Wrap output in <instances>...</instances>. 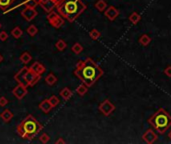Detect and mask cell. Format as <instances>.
Here are the masks:
<instances>
[{"label":"cell","mask_w":171,"mask_h":144,"mask_svg":"<svg viewBox=\"0 0 171 144\" xmlns=\"http://www.w3.org/2000/svg\"><path fill=\"white\" fill-rule=\"evenodd\" d=\"M98 109L104 116H109L112 112L115 110V105L110 100L105 99L104 101L101 102L98 106Z\"/></svg>","instance_id":"8992f818"},{"label":"cell","mask_w":171,"mask_h":144,"mask_svg":"<svg viewBox=\"0 0 171 144\" xmlns=\"http://www.w3.org/2000/svg\"><path fill=\"white\" fill-rule=\"evenodd\" d=\"M120 14V12L119 10L117 9L115 6H108L105 10H104V15L105 17L107 18L108 20H110V21H114L117 17L119 16Z\"/></svg>","instance_id":"7c38bea8"},{"label":"cell","mask_w":171,"mask_h":144,"mask_svg":"<svg viewBox=\"0 0 171 144\" xmlns=\"http://www.w3.org/2000/svg\"><path fill=\"white\" fill-rule=\"evenodd\" d=\"M26 32L28 33V35L30 36V37H34V36L38 32V28L36 27V25L31 24V25H29L28 27H27Z\"/></svg>","instance_id":"484cf974"},{"label":"cell","mask_w":171,"mask_h":144,"mask_svg":"<svg viewBox=\"0 0 171 144\" xmlns=\"http://www.w3.org/2000/svg\"><path fill=\"white\" fill-rule=\"evenodd\" d=\"M55 1H58V0H55Z\"/></svg>","instance_id":"ab89813d"},{"label":"cell","mask_w":171,"mask_h":144,"mask_svg":"<svg viewBox=\"0 0 171 144\" xmlns=\"http://www.w3.org/2000/svg\"><path fill=\"white\" fill-rule=\"evenodd\" d=\"M71 50H72V52L75 53V54H80L81 52L83 51V46L80 43L76 42V43L73 44V46L71 47Z\"/></svg>","instance_id":"83f0119b"},{"label":"cell","mask_w":171,"mask_h":144,"mask_svg":"<svg viewBox=\"0 0 171 144\" xmlns=\"http://www.w3.org/2000/svg\"><path fill=\"white\" fill-rule=\"evenodd\" d=\"M52 106L50 104V102L48 101V99H44V100H42L41 102H40V104H39V109L41 110L43 113L45 114H48L49 112L51 111L52 109Z\"/></svg>","instance_id":"9a60e30c"},{"label":"cell","mask_w":171,"mask_h":144,"mask_svg":"<svg viewBox=\"0 0 171 144\" xmlns=\"http://www.w3.org/2000/svg\"><path fill=\"white\" fill-rule=\"evenodd\" d=\"M151 42V38L148 36L147 34H142L140 37H139V43H140L142 46H148Z\"/></svg>","instance_id":"603a6c76"},{"label":"cell","mask_w":171,"mask_h":144,"mask_svg":"<svg viewBox=\"0 0 171 144\" xmlns=\"http://www.w3.org/2000/svg\"><path fill=\"white\" fill-rule=\"evenodd\" d=\"M59 95L62 97V99L64 101H68L69 99L72 97V95H73V92H72V90L69 87H64V88H62L60 90Z\"/></svg>","instance_id":"2e32d148"},{"label":"cell","mask_w":171,"mask_h":144,"mask_svg":"<svg viewBox=\"0 0 171 144\" xmlns=\"http://www.w3.org/2000/svg\"><path fill=\"white\" fill-rule=\"evenodd\" d=\"M55 143L56 144H64V143H66V141L64 140V139H62V138H58L57 140L55 141Z\"/></svg>","instance_id":"d590c367"},{"label":"cell","mask_w":171,"mask_h":144,"mask_svg":"<svg viewBox=\"0 0 171 144\" xmlns=\"http://www.w3.org/2000/svg\"><path fill=\"white\" fill-rule=\"evenodd\" d=\"M14 2L15 0H0V9L5 11L6 9H8Z\"/></svg>","instance_id":"44dd1931"},{"label":"cell","mask_w":171,"mask_h":144,"mask_svg":"<svg viewBox=\"0 0 171 144\" xmlns=\"http://www.w3.org/2000/svg\"><path fill=\"white\" fill-rule=\"evenodd\" d=\"M103 70L97 63L91 58L78 61L74 70V75L82 81L89 88L96 83V81L103 75Z\"/></svg>","instance_id":"6da1fadb"},{"label":"cell","mask_w":171,"mask_h":144,"mask_svg":"<svg viewBox=\"0 0 171 144\" xmlns=\"http://www.w3.org/2000/svg\"><path fill=\"white\" fill-rule=\"evenodd\" d=\"M22 4H23L24 6H27V7L35 8L39 4V0H25V1Z\"/></svg>","instance_id":"f546056e"},{"label":"cell","mask_w":171,"mask_h":144,"mask_svg":"<svg viewBox=\"0 0 171 144\" xmlns=\"http://www.w3.org/2000/svg\"><path fill=\"white\" fill-rule=\"evenodd\" d=\"M19 59H20V61H21L22 63H23L24 65H27L31 60H32V56L30 55L29 52L25 51V52H23V53H22L21 55H20Z\"/></svg>","instance_id":"d6986e66"},{"label":"cell","mask_w":171,"mask_h":144,"mask_svg":"<svg viewBox=\"0 0 171 144\" xmlns=\"http://www.w3.org/2000/svg\"><path fill=\"white\" fill-rule=\"evenodd\" d=\"M8 104V100L6 97L1 96L0 97V107H5Z\"/></svg>","instance_id":"836d02e7"},{"label":"cell","mask_w":171,"mask_h":144,"mask_svg":"<svg viewBox=\"0 0 171 144\" xmlns=\"http://www.w3.org/2000/svg\"><path fill=\"white\" fill-rule=\"evenodd\" d=\"M37 14H38V12L36 11V9L33 8V7L24 6V8L21 10V16L28 22L32 21L34 18L37 16Z\"/></svg>","instance_id":"ba28073f"},{"label":"cell","mask_w":171,"mask_h":144,"mask_svg":"<svg viewBox=\"0 0 171 144\" xmlns=\"http://www.w3.org/2000/svg\"><path fill=\"white\" fill-rule=\"evenodd\" d=\"M94 6L99 12H104V10L107 8V3L105 0H97Z\"/></svg>","instance_id":"ffe728a7"},{"label":"cell","mask_w":171,"mask_h":144,"mask_svg":"<svg viewBox=\"0 0 171 144\" xmlns=\"http://www.w3.org/2000/svg\"><path fill=\"white\" fill-rule=\"evenodd\" d=\"M157 138H158V137H157V134L154 132V130H153V129H148V130H146V131L142 134L143 141H145L148 144L154 143L155 141H157Z\"/></svg>","instance_id":"4fadbf2b"},{"label":"cell","mask_w":171,"mask_h":144,"mask_svg":"<svg viewBox=\"0 0 171 144\" xmlns=\"http://www.w3.org/2000/svg\"><path fill=\"white\" fill-rule=\"evenodd\" d=\"M128 19H129V21L131 22L132 24H134V25H136L139 21L141 20V16L138 14L137 12H132L131 14L129 15V17H128Z\"/></svg>","instance_id":"7402d4cb"},{"label":"cell","mask_w":171,"mask_h":144,"mask_svg":"<svg viewBox=\"0 0 171 144\" xmlns=\"http://www.w3.org/2000/svg\"><path fill=\"white\" fill-rule=\"evenodd\" d=\"M43 129V125L31 114L27 115L21 122L17 125L16 132L21 138L25 140H32Z\"/></svg>","instance_id":"3957f363"},{"label":"cell","mask_w":171,"mask_h":144,"mask_svg":"<svg viewBox=\"0 0 171 144\" xmlns=\"http://www.w3.org/2000/svg\"><path fill=\"white\" fill-rule=\"evenodd\" d=\"M28 69H29V67L24 66V67H22V68L14 75V80L16 81V82L18 84L24 85V86H26V87H28V84H27V82H26L25 74H26V72L28 71Z\"/></svg>","instance_id":"8fae6325"},{"label":"cell","mask_w":171,"mask_h":144,"mask_svg":"<svg viewBox=\"0 0 171 144\" xmlns=\"http://www.w3.org/2000/svg\"><path fill=\"white\" fill-rule=\"evenodd\" d=\"M25 79L28 86H34V85L37 84L40 81V79H41V75H38L37 73H35L33 70H31L29 68L25 74Z\"/></svg>","instance_id":"52a82bcc"},{"label":"cell","mask_w":171,"mask_h":144,"mask_svg":"<svg viewBox=\"0 0 171 144\" xmlns=\"http://www.w3.org/2000/svg\"><path fill=\"white\" fill-rule=\"evenodd\" d=\"M49 140H50V136L47 134V133H42L41 135L39 136V141L43 143V144H46L49 142Z\"/></svg>","instance_id":"1f68e13d"},{"label":"cell","mask_w":171,"mask_h":144,"mask_svg":"<svg viewBox=\"0 0 171 144\" xmlns=\"http://www.w3.org/2000/svg\"><path fill=\"white\" fill-rule=\"evenodd\" d=\"M164 73L166 74V76H168V77H171V65L167 66L164 69Z\"/></svg>","instance_id":"e575fe53"},{"label":"cell","mask_w":171,"mask_h":144,"mask_svg":"<svg viewBox=\"0 0 171 144\" xmlns=\"http://www.w3.org/2000/svg\"><path fill=\"white\" fill-rule=\"evenodd\" d=\"M13 116L14 115H13L12 111L9 110V109H4L1 113H0V118H1L5 123L10 122L13 118Z\"/></svg>","instance_id":"e0dca14e"},{"label":"cell","mask_w":171,"mask_h":144,"mask_svg":"<svg viewBox=\"0 0 171 144\" xmlns=\"http://www.w3.org/2000/svg\"><path fill=\"white\" fill-rule=\"evenodd\" d=\"M57 12L69 22L75 21L86 9V5L81 0H58Z\"/></svg>","instance_id":"7a4b0ae2"},{"label":"cell","mask_w":171,"mask_h":144,"mask_svg":"<svg viewBox=\"0 0 171 144\" xmlns=\"http://www.w3.org/2000/svg\"><path fill=\"white\" fill-rule=\"evenodd\" d=\"M55 47H56V49L58 51H64L66 49V47H67V43L63 39H59L55 43Z\"/></svg>","instance_id":"4316f807"},{"label":"cell","mask_w":171,"mask_h":144,"mask_svg":"<svg viewBox=\"0 0 171 144\" xmlns=\"http://www.w3.org/2000/svg\"><path fill=\"white\" fill-rule=\"evenodd\" d=\"M168 137H169V139H170V140H171V130H170V131H169V133H168Z\"/></svg>","instance_id":"74e56055"},{"label":"cell","mask_w":171,"mask_h":144,"mask_svg":"<svg viewBox=\"0 0 171 144\" xmlns=\"http://www.w3.org/2000/svg\"><path fill=\"white\" fill-rule=\"evenodd\" d=\"M0 28H1V24H0Z\"/></svg>","instance_id":"f35d334b"},{"label":"cell","mask_w":171,"mask_h":144,"mask_svg":"<svg viewBox=\"0 0 171 144\" xmlns=\"http://www.w3.org/2000/svg\"><path fill=\"white\" fill-rule=\"evenodd\" d=\"M38 5H40V7L46 13H50L56 8L57 1L55 0H39Z\"/></svg>","instance_id":"9c48e42d"},{"label":"cell","mask_w":171,"mask_h":144,"mask_svg":"<svg viewBox=\"0 0 171 144\" xmlns=\"http://www.w3.org/2000/svg\"><path fill=\"white\" fill-rule=\"evenodd\" d=\"M3 59H4V58H3V56H2V54H0V63H1V62L3 61Z\"/></svg>","instance_id":"8d00e7d4"},{"label":"cell","mask_w":171,"mask_h":144,"mask_svg":"<svg viewBox=\"0 0 171 144\" xmlns=\"http://www.w3.org/2000/svg\"><path fill=\"white\" fill-rule=\"evenodd\" d=\"M87 91H88V87L84 83L80 84L79 86L76 88V93H77L79 96H84L85 94L87 93Z\"/></svg>","instance_id":"d4e9b609"},{"label":"cell","mask_w":171,"mask_h":144,"mask_svg":"<svg viewBox=\"0 0 171 144\" xmlns=\"http://www.w3.org/2000/svg\"><path fill=\"white\" fill-rule=\"evenodd\" d=\"M10 33H11V35L15 39H19L21 36H22V34H23V31H22V29L20 28L19 26H16V27H14V28L11 30Z\"/></svg>","instance_id":"cb8c5ba5"},{"label":"cell","mask_w":171,"mask_h":144,"mask_svg":"<svg viewBox=\"0 0 171 144\" xmlns=\"http://www.w3.org/2000/svg\"><path fill=\"white\" fill-rule=\"evenodd\" d=\"M29 68L31 69V70H33L35 73H37L38 75H42L44 72H45V70H46V68H45V66L42 64V63H40V62H38V61H35L32 65H31Z\"/></svg>","instance_id":"5bb4252c"},{"label":"cell","mask_w":171,"mask_h":144,"mask_svg":"<svg viewBox=\"0 0 171 144\" xmlns=\"http://www.w3.org/2000/svg\"><path fill=\"white\" fill-rule=\"evenodd\" d=\"M27 92H28L27 87L22 84H18L17 86H15L12 89V94L14 95V97H16V99H18V100H22V99L26 96Z\"/></svg>","instance_id":"30bf717a"},{"label":"cell","mask_w":171,"mask_h":144,"mask_svg":"<svg viewBox=\"0 0 171 144\" xmlns=\"http://www.w3.org/2000/svg\"><path fill=\"white\" fill-rule=\"evenodd\" d=\"M48 101L50 102V104L51 106L54 108V107H56L59 105V103H60V100H59V98H58L56 95H51L50 97L48 98Z\"/></svg>","instance_id":"f1b7e54d"},{"label":"cell","mask_w":171,"mask_h":144,"mask_svg":"<svg viewBox=\"0 0 171 144\" xmlns=\"http://www.w3.org/2000/svg\"><path fill=\"white\" fill-rule=\"evenodd\" d=\"M57 77L53 73H49L46 77H45V82H46L47 85L49 86H54L57 83Z\"/></svg>","instance_id":"ac0fdd59"},{"label":"cell","mask_w":171,"mask_h":144,"mask_svg":"<svg viewBox=\"0 0 171 144\" xmlns=\"http://www.w3.org/2000/svg\"><path fill=\"white\" fill-rule=\"evenodd\" d=\"M47 21L52 27L59 29L64 25V18H63L58 12H54V10L47 15Z\"/></svg>","instance_id":"5b68a950"},{"label":"cell","mask_w":171,"mask_h":144,"mask_svg":"<svg viewBox=\"0 0 171 144\" xmlns=\"http://www.w3.org/2000/svg\"><path fill=\"white\" fill-rule=\"evenodd\" d=\"M89 36L90 38L93 39V40H97L101 37V33L99 32V31L97 29H92L91 31L89 32Z\"/></svg>","instance_id":"4dcf8cb0"},{"label":"cell","mask_w":171,"mask_h":144,"mask_svg":"<svg viewBox=\"0 0 171 144\" xmlns=\"http://www.w3.org/2000/svg\"><path fill=\"white\" fill-rule=\"evenodd\" d=\"M148 123L156 130V132L164 134L171 127V115L161 107L148 119Z\"/></svg>","instance_id":"277c9868"},{"label":"cell","mask_w":171,"mask_h":144,"mask_svg":"<svg viewBox=\"0 0 171 144\" xmlns=\"http://www.w3.org/2000/svg\"><path fill=\"white\" fill-rule=\"evenodd\" d=\"M8 39V33L6 31H0V41H6Z\"/></svg>","instance_id":"d6a6232c"}]
</instances>
